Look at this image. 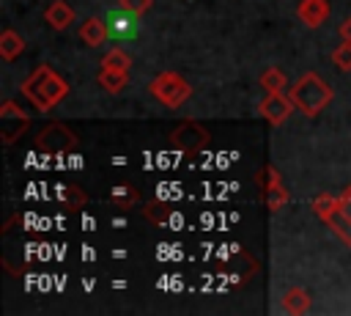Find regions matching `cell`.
I'll use <instances>...</instances> for the list:
<instances>
[{"label": "cell", "instance_id": "cell-1", "mask_svg": "<svg viewBox=\"0 0 351 316\" xmlns=\"http://www.w3.org/2000/svg\"><path fill=\"white\" fill-rule=\"evenodd\" d=\"M22 96L30 99V104L41 113H49L52 107H58L66 96H69V82L47 63L36 66L27 80L22 82Z\"/></svg>", "mask_w": 351, "mask_h": 316}, {"label": "cell", "instance_id": "cell-2", "mask_svg": "<svg viewBox=\"0 0 351 316\" xmlns=\"http://www.w3.org/2000/svg\"><path fill=\"white\" fill-rule=\"evenodd\" d=\"M288 96H291V102H293V107H296L299 113H304L307 118H315V115L335 99V91L321 80V74L304 71V74L291 85Z\"/></svg>", "mask_w": 351, "mask_h": 316}, {"label": "cell", "instance_id": "cell-3", "mask_svg": "<svg viewBox=\"0 0 351 316\" xmlns=\"http://www.w3.org/2000/svg\"><path fill=\"white\" fill-rule=\"evenodd\" d=\"M148 93H151L159 104L176 110V107H181V104L192 96V85H189L181 74H176V71H159V74L148 82Z\"/></svg>", "mask_w": 351, "mask_h": 316}, {"label": "cell", "instance_id": "cell-4", "mask_svg": "<svg viewBox=\"0 0 351 316\" xmlns=\"http://www.w3.org/2000/svg\"><path fill=\"white\" fill-rule=\"evenodd\" d=\"M258 181H261V195L266 201V209L269 212H280L285 203H288V187L282 184L280 179V170L274 165H266L261 173H258Z\"/></svg>", "mask_w": 351, "mask_h": 316}, {"label": "cell", "instance_id": "cell-5", "mask_svg": "<svg viewBox=\"0 0 351 316\" xmlns=\"http://www.w3.org/2000/svg\"><path fill=\"white\" fill-rule=\"evenodd\" d=\"M104 22H107L110 38H118V41H129V38H134L140 33V16L134 11H126L123 5L110 8Z\"/></svg>", "mask_w": 351, "mask_h": 316}, {"label": "cell", "instance_id": "cell-6", "mask_svg": "<svg viewBox=\"0 0 351 316\" xmlns=\"http://www.w3.org/2000/svg\"><path fill=\"white\" fill-rule=\"evenodd\" d=\"M27 126H30V118L22 113V107H16L14 99L3 102V107H0V132H3V143L11 146Z\"/></svg>", "mask_w": 351, "mask_h": 316}, {"label": "cell", "instance_id": "cell-7", "mask_svg": "<svg viewBox=\"0 0 351 316\" xmlns=\"http://www.w3.org/2000/svg\"><path fill=\"white\" fill-rule=\"evenodd\" d=\"M258 113L271 126H280L293 113V102H291L288 93H266V99H261V104H258Z\"/></svg>", "mask_w": 351, "mask_h": 316}, {"label": "cell", "instance_id": "cell-8", "mask_svg": "<svg viewBox=\"0 0 351 316\" xmlns=\"http://www.w3.org/2000/svg\"><path fill=\"white\" fill-rule=\"evenodd\" d=\"M170 140H173V146H176V148H181V151L192 154V151H197L200 146H206V143H208V132H206L203 126H197V124L186 121V124H181V126L170 135Z\"/></svg>", "mask_w": 351, "mask_h": 316}, {"label": "cell", "instance_id": "cell-9", "mask_svg": "<svg viewBox=\"0 0 351 316\" xmlns=\"http://www.w3.org/2000/svg\"><path fill=\"white\" fill-rule=\"evenodd\" d=\"M296 14L307 27H321L329 16V3L326 0H302Z\"/></svg>", "mask_w": 351, "mask_h": 316}, {"label": "cell", "instance_id": "cell-10", "mask_svg": "<svg viewBox=\"0 0 351 316\" xmlns=\"http://www.w3.org/2000/svg\"><path fill=\"white\" fill-rule=\"evenodd\" d=\"M74 8L66 3V0H52L49 5H47V11H44V19H47V25L52 27V30H66L71 22H74Z\"/></svg>", "mask_w": 351, "mask_h": 316}, {"label": "cell", "instance_id": "cell-11", "mask_svg": "<svg viewBox=\"0 0 351 316\" xmlns=\"http://www.w3.org/2000/svg\"><path fill=\"white\" fill-rule=\"evenodd\" d=\"M80 38H82V44H88V47H101V44L110 38L107 22L99 19V16H88V19L80 25Z\"/></svg>", "mask_w": 351, "mask_h": 316}, {"label": "cell", "instance_id": "cell-12", "mask_svg": "<svg viewBox=\"0 0 351 316\" xmlns=\"http://www.w3.org/2000/svg\"><path fill=\"white\" fill-rule=\"evenodd\" d=\"M310 305H313V300H310V291H307V289H302V286L285 289V294H282V308H285L288 313L302 316V313L310 311Z\"/></svg>", "mask_w": 351, "mask_h": 316}, {"label": "cell", "instance_id": "cell-13", "mask_svg": "<svg viewBox=\"0 0 351 316\" xmlns=\"http://www.w3.org/2000/svg\"><path fill=\"white\" fill-rule=\"evenodd\" d=\"M25 52V38L16 33V30H3V36H0V55H3V60H16L19 55Z\"/></svg>", "mask_w": 351, "mask_h": 316}, {"label": "cell", "instance_id": "cell-14", "mask_svg": "<svg viewBox=\"0 0 351 316\" xmlns=\"http://www.w3.org/2000/svg\"><path fill=\"white\" fill-rule=\"evenodd\" d=\"M129 82V71H118V69H101L99 71V85L110 93H121Z\"/></svg>", "mask_w": 351, "mask_h": 316}, {"label": "cell", "instance_id": "cell-15", "mask_svg": "<svg viewBox=\"0 0 351 316\" xmlns=\"http://www.w3.org/2000/svg\"><path fill=\"white\" fill-rule=\"evenodd\" d=\"M137 201H140V190L134 184H126V181L118 184V187H112V192H110V203H115L118 209H129Z\"/></svg>", "mask_w": 351, "mask_h": 316}, {"label": "cell", "instance_id": "cell-16", "mask_svg": "<svg viewBox=\"0 0 351 316\" xmlns=\"http://www.w3.org/2000/svg\"><path fill=\"white\" fill-rule=\"evenodd\" d=\"M101 69H118V71H129L132 69V55L121 47H112L110 52L101 55Z\"/></svg>", "mask_w": 351, "mask_h": 316}, {"label": "cell", "instance_id": "cell-17", "mask_svg": "<svg viewBox=\"0 0 351 316\" xmlns=\"http://www.w3.org/2000/svg\"><path fill=\"white\" fill-rule=\"evenodd\" d=\"M337 206H340V198L337 195H329V192H321V195H315L313 198V203H310V209H313V214L324 223L332 212H337Z\"/></svg>", "mask_w": 351, "mask_h": 316}, {"label": "cell", "instance_id": "cell-18", "mask_svg": "<svg viewBox=\"0 0 351 316\" xmlns=\"http://www.w3.org/2000/svg\"><path fill=\"white\" fill-rule=\"evenodd\" d=\"M261 88L266 93H282L285 91V74L277 66H269L261 71Z\"/></svg>", "mask_w": 351, "mask_h": 316}, {"label": "cell", "instance_id": "cell-19", "mask_svg": "<svg viewBox=\"0 0 351 316\" xmlns=\"http://www.w3.org/2000/svg\"><path fill=\"white\" fill-rule=\"evenodd\" d=\"M324 225H329V231H335V236L343 239V242L351 247V220H346V217L340 214V206H337V212H332V214L324 220Z\"/></svg>", "mask_w": 351, "mask_h": 316}, {"label": "cell", "instance_id": "cell-20", "mask_svg": "<svg viewBox=\"0 0 351 316\" xmlns=\"http://www.w3.org/2000/svg\"><path fill=\"white\" fill-rule=\"evenodd\" d=\"M143 214H145V220H154L156 225H165V223L170 220L173 209H170L167 203H162V201H151V203H145Z\"/></svg>", "mask_w": 351, "mask_h": 316}, {"label": "cell", "instance_id": "cell-21", "mask_svg": "<svg viewBox=\"0 0 351 316\" xmlns=\"http://www.w3.org/2000/svg\"><path fill=\"white\" fill-rule=\"evenodd\" d=\"M332 60H335L337 69L351 71V41H343L340 47H335L332 49Z\"/></svg>", "mask_w": 351, "mask_h": 316}, {"label": "cell", "instance_id": "cell-22", "mask_svg": "<svg viewBox=\"0 0 351 316\" xmlns=\"http://www.w3.org/2000/svg\"><path fill=\"white\" fill-rule=\"evenodd\" d=\"M118 5H123L126 11H134L137 16H143L154 5V0H118Z\"/></svg>", "mask_w": 351, "mask_h": 316}, {"label": "cell", "instance_id": "cell-23", "mask_svg": "<svg viewBox=\"0 0 351 316\" xmlns=\"http://www.w3.org/2000/svg\"><path fill=\"white\" fill-rule=\"evenodd\" d=\"M337 198H340V214H343L346 220H351V184H348Z\"/></svg>", "mask_w": 351, "mask_h": 316}, {"label": "cell", "instance_id": "cell-24", "mask_svg": "<svg viewBox=\"0 0 351 316\" xmlns=\"http://www.w3.org/2000/svg\"><path fill=\"white\" fill-rule=\"evenodd\" d=\"M337 33H340V38H343V41H351V16L340 22V27H337Z\"/></svg>", "mask_w": 351, "mask_h": 316}]
</instances>
